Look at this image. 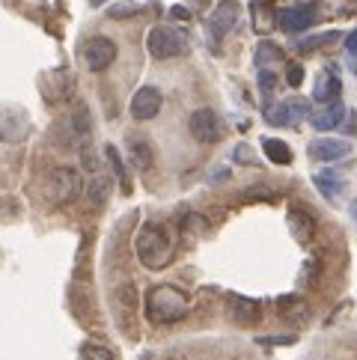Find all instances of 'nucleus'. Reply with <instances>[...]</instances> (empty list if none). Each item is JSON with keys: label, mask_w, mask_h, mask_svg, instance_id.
I'll return each instance as SVG.
<instances>
[{"label": "nucleus", "mask_w": 357, "mask_h": 360, "mask_svg": "<svg viewBox=\"0 0 357 360\" xmlns=\"http://www.w3.org/2000/svg\"><path fill=\"white\" fill-rule=\"evenodd\" d=\"M146 319L152 325H173V321L185 319L190 304L185 298V292H178L176 286H152L146 292Z\"/></svg>", "instance_id": "1"}, {"label": "nucleus", "mask_w": 357, "mask_h": 360, "mask_svg": "<svg viewBox=\"0 0 357 360\" xmlns=\"http://www.w3.org/2000/svg\"><path fill=\"white\" fill-rule=\"evenodd\" d=\"M134 250H137V259L143 262L149 271H161V268H167L173 259V244L164 236V229L155 224L140 226V233L134 238Z\"/></svg>", "instance_id": "2"}, {"label": "nucleus", "mask_w": 357, "mask_h": 360, "mask_svg": "<svg viewBox=\"0 0 357 360\" xmlns=\"http://www.w3.org/2000/svg\"><path fill=\"white\" fill-rule=\"evenodd\" d=\"M146 48L155 60H173L188 51V33L178 27H167V24H158V27H152Z\"/></svg>", "instance_id": "3"}, {"label": "nucleus", "mask_w": 357, "mask_h": 360, "mask_svg": "<svg viewBox=\"0 0 357 360\" xmlns=\"http://www.w3.org/2000/svg\"><path fill=\"white\" fill-rule=\"evenodd\" d=\"M81 194V173L72 170V167H57L48 176V197L57 205H66Z\"/></svg>", "instance_id": "4"}, {"label": "nucleus", "mask_w": 357, "mask_h": 360, "mask_svg": "<svg viewBox=\"0 0 357 360\" xmlns=\"http://www.w3.org/2000/svg\"><path fill=\"white\" fill-rule=\"evenodd\" d=\"M188 131L194 140H200V143H218L223 137V125H221V117L212 108H200V110L190 113Z\"/></svg>", "instance_id": "5"}, {"label": "nucleus", "mask_w": 357, "mask_h": 360, "mask_svg": "<svg viewBox=\"0 0 357 360\" xmlns=\"http://www.w3.org/2000/svg\"><path fill=\"white\" fill-rule=\"evenodd\" d=\"M117 60V45H113L108 36H93L84 45V66L89 72H105L110 63Z\"/></svg>", "instance_id": "6"}, {"label": "nucleus", "mask_w": 357, "mask_h": 360, "mask_svg": "<svg viewBox=\"0 0 357 360\" xmlns=\"http://www.w3.org/2000/svg\"><path fill=\"white\" fill-rule=\"evenodd\" d=\"M307 113V101L304 98H283L277 105H268L265 108V120L277 125V128H289V125H298Z\"/></svg>", "instance_id": "7"}, {"label": "nucleus", "mask_w": 357, "mask_h": 360, "mask_svg": "<svg viewBox=\"0 0 357 360\" xmlns=\"http://www.w3.org/2000/svg\"><path fill=\"white\" fill-rule=\"evenodd\" d=\"M89 110L84 108V101H78V108H74L66 120H63V143L66 146H84L89 140Z\"/></svg>", "instance_id": "8"}, {"label": "nucleus", "mask_w": 357, "mask_h": 360, "mask_svg": "<svg viewBox=\"0 0 357 360\" xmlns=\"http://www.w3.org/2000/svg\"><path fill=\"white\" fill-rule=\"evenodd\" d=\"M164 105V98L158 93V86H140L131 98V117L137 122H146L152 117H158V110Z\"/></svg>", "instance_id": "9"}, {"label": "nucleus", "mask_w": 357, "mask_h": 360, "mask_svg": "<svg viewBox=\"0 0 357 360\" xmlns=\"http://www.w3.org/2000/svg\"><path fill=\"white\" fill-rule=\"evenodd\" d=\"M238 4L235 0H223V4L214 6V12L209 15V33H212V39H223V36L235 27V21H238Z\"/></svg>", "instance_id": "10"}, {"label": "nucleus", "mask_w": 357, "mask_h": 360, "mask_svg": "<svg viewBox=\"0 0 357 360\" xmlns=\"http://www.w3.org/2000/svg\"><path fill=\"white\" fill-rule=\"evenodd\" d=\"M316 18H318V6H313V4L292 6L280 15V27H283L286 33H301V30H307Z\"/></svg>", "instance_id": "11"}, {"label": "nucleus", "mask_w": 357, "mask_h": 360, "mask_svg": "<svg viewBox=\"0 0 357 360\" xmlns=\"http://www.w3.org/2000/svg\"><path fill=\"white\" fill-rule=\"evenodd\" d=\"M349 152H351V143H346V140L322 137V140H313L310 143V158H316V161H342Z\"/></svg>", "instance_id": "12"}, {"label": "nucleus", "mask_w": 357, "mask_h": 360, "mask_svg": "<svg viewBox=\"0 0 357 360\" xmlns=\"http://www.w3.org/2000/svg\"><path fill=\"white\" fill-rule=\"evenodd\" d=\"M339 89H342L339 72H337L334 66H327V69H322V72H318L316 86H313V98H316V101H337Z\"/></svg>", "instance_id": "13"}, {"label": "nucleus", "mask_w": 357, "mask_h": 360, "mask_svg": "<svg viewBox=\"0 0 357 360\" xmlns=\"http://www.w3.org/2000/svg\"><path fill=\"white\" fill-rule=\"evenodd\" d=\"M289 233L295 236V241L301 244H307L316 233V221H313V214H307L304 209H292L289 212Z\"/></svg>", "instance_id": "14"}, {"label": "nucleus", "mask_w": 357, "mask_h": 360, "mask_svg": "<svg viewBox=\"0 0 357 360\" xmlns=\"http://www.w3.org/2000/svg\"><path fill=\"white\" fill-rule=\"evenodd\" d=\"M342 120H349V110H346L342 101H334V105H327L322 113H316L313 125L318 128V131H330V128H339Z\"/></svg>", "instance_id": "15"}, {"label": "nucleus", "mask_w": 357, "mask_h": 360, "mask_svg": "<svg viewBox=\"0 0 357 360\" xmlns=\"http://www.w3.org/2000/svg\"><path fill=\"white\" fill-rule=\"evenodd\" d=\"M313 182H316V188H318V194L327 197V200H337V197L346 194V179H339L337 173H330V170L316 173Z\"/></svg>", "instance_id": "16"}, {"label": "nucleus", "mask_w": 357, "mask_h": 360, "mask_svg": "<svg viewBox=\"0 0 357 360\" xmlns=\"http://www.w3.org/2000/svg\"><path fill=\"white\" fill-rule=\"evenodd\" d=\"M229 316H233L235 321L250 325V321L259 319V304L250 301V298H241V295H233V298H229Z\"/></svg>", "instance_id": "17"}, {"label": "nucleus", "mask_w": 357, "mask_h": 360, "mask_svg": "<svg viewBox=\"0 0 357 360\" xmlns=\"http://www.w3.org/2000/svg\"><path fill=\"white\" fill-rule=\"evenodd\" d=\"M250 12H253V30L257 33H268L277 24L274 9H271V4H265V0H257V4L250 6Z\"/></svg>", "instance_id": "18"}, {"label": "nucleus", "mask_w": 357, "mask_h": 360, "mask_svg": "<svg viewBox=\"0 0 357 360\" xmlns=\"http://www.w3.org/2000/svg\"><path fill=\"white\" fill-rule=\"evenodd\" d=\"M262 152H265V158L274 161V164H292L289 143H283V140H277V137H265L262 140Z\"/></svg>", "instance_id": "19"}, {"label": "nucleus", "mask_w": 357, "mask_h": 360, "mask_svg": "<svg viewBox=\"0 0 357 360\" xmlns=\"http://www.w3.org/2000/svg\"><path fill=\"white\" fill-rule=\"evenodd\" d=\"M86 197H89V202H105L110 197V176L96 170L93 179H89V185H86Z\"/></svg>", "instance_id": "20"}, {"label": "nucleus", "mask_w": 357, "mask_h": 360, "mask_svg": "<svg viewBox=\"0 0 357 360\" xmlns=\"http://www.w3.org/2000/svg\"><path fill=\"white\" fill-rule=\"evenodd\" d=\"M277 60H283V51H280L274 42H262V45L257 48V66H259V69L271 66V63H277Z\"/></svg>", "instance_id": "21"}, {"label": "nucleus", "mask_w": 357, "mask_h": 360, "mask_svg": "<svg viewBox=\"0 0 357 360\" xmlns=\"http://www.w3.org/2000/svg\"><path fill=\"white\" fill-rule=\"evenodd\" d=\"M131 155H134V164L140 167V170L152 167V146L143 143V140H131Z\"/></svg>", "instance_id": "22"}, {"label": "nucleus", "mask_w": 357, "mask_h": 360, "mask_svg": "<svg viewBox=\"0 0 357 360\" xmlns=\"http://www.w3.org/2000/svg\"><path fill=\"white\" fill-rule=\"evenodd\" d=\"M81 360H113V352L98 342H86L81 349Z\"/></svg>", "instance_id": "23"}, {"label": "nucleus", "mask_w": 357, "mask_h": 360, "mask_svg": "<svg viewBox=\"0 0 357 360\" xmlns=\"http://www.w3.org/2000/svg\"><path fill=\"white\" fill-rule=\"evenodd\" d=\"M182 229H185V233H197V236L206 233V217H202V214H188Z\"/></svg>", "instance_id": "24"}, {"label": "nucleus", "mask_w": 357, "mask_h": 360, "mask_svg": "<svg viewBox=\"0 0 357 360\" xmlns=\"http://www.w3.org/2000/svg\"><path fill=\"white\" fill-rule=\"evenodd\" d=\"M274 86H277V75L271 69H262L259 72V89H262V93H271Z\"/></svg>", "instance_id": "25"}, {"label": "nucleus", "mask_w": 357, "mask_h": 360, "mask_svg": "<svg viewBox=\"0 0 357 360\" xmlns=\"http://www.w3.org/2000/svg\"><path fill=\"white\" fill-rule=\"evenodd\" d=\"M134 12H137L134 4H117V6H110V18H129Z\"/></svg>", "instance_id": "26"}, {"label": "nucleus", "mask_w": 357, "mask_h": 360, "mask_svg": "<svg viewBox=\"0 0 357 360\" xmlns=\"http://www.w3.org/2000/svg\"><path fill=\"white\" fill-rule=\"evenodd\" d=\"M286 78H289L292 86H301V84H304V66H298V63H289Z\"/></svg>", "instance_id": "27"}, {"label": "nucleus", "mask_w": 357, "mask_h": 360, "mask_svg": "<svg viewBox=\"0 0 357 360\" xmlns=\"http://www.w3.org/2000/svg\"><path fill=\"white\" fill-rule=\"evenodd\" d=\"M334 36H318V39H304L301 42V51H313V48H318V45H325V42H330Z\"/></svg>", "instance_id": "28"}, {"label": "nucleus", "mask_w": 357, "mask_h": 360, "mask_svg": "<svg viewBox=\"0 0 357 360\" xmlns=\"http://www.w3.org/2000/svg\"><path fill=\"white\" fill-rule=\"evenodd\" d=\"M235 161H245V164H257V158L250 155V146H235Z\"/></svg>", "instance_id": "29"}, {"label": "nucleus", "mask_w": 357, "mask_h": 360, "mask_svg": "<svg viewBox=\"0 0 357 360\" xmlns=\"http://www.w3.org/2000/svg\"><path fill=\"white\" fill-rule=\"evenodd\" d=\"M346 51H349V54L351 57H357V30L349 36V39H346Z\"/></svg>", "instance_id": "30"}, {"label": "nucleus", "mask_w": 357, "mask_h": 360, "mask_svg": "<svg viewBox=\"0 0 357 360\" xmlns=\"http://www.w3.org/2000/svg\"><path fill=\"white\" fill-rule=\"evenodd\" d=\"M170 15L178 18V21H185V18H190V12H188L185 6H173V9H170Z\"/></svg>", "instance_id": "31"}, {"label": "nucleus", "mask_w": 357, "mask_h": 360, "mask_svg": "<svg viewBox=\"0 0 357 360\" xmlns=\"http://www.w3.org/2000/svg\"><path fill=\"white\" fill-rule=\"evenodd\" d=\"M349 214H351V221H354V224H357V200H354V202H351V205H349Z\"/></svg>", "instance_id": "32"}, {"label": "nucleus", "mask_w": 357, "mask_h": 360, "mask_svg": "<svg viewBox=\"0 0 357 360\" xmlns=\"http://www.w3.org/2000/svg\"><path fill=\"white\" fill-rule=\"evenodd\" d=\"M197 6H209V0H197Z\"/></svg>", "instance_id": "33"}]
</instances>
